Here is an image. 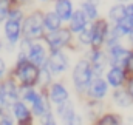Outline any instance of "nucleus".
Listing matches in <instances>:
<instances>
[{
	"instance_id": "nucleus-1",
	"label": "nucleus",
	"mask_w": 133,
	"mask_h": 125,
	"mask_svg": "<svg viewBox=\"0 0 133 125\" xmlns=\"http://www.w3.org/2000/svg\"><path fill=\"white\" fill-rule=\"evenodd\" d=\"M91 74H93V70L90 66V63L85 60H81L74 66V71H73V80H74L76 88L85 90L91 82Z\"/></svg>"
},
{
	"instance_id": "nucleus-2",
	"label": "nucleus",
	"mask_w": 133,
	"mask_h": 125,
	"mask_svg": "<svg viewBox=\"0 0 133 125\" xmlns=\"http://www.w3.org/2000/svg\"><path fill=\"white\" fill-rule=\"evenodd\" d=\"M17 77L20 79V82L26 87H31L33 84H36L37 77H39V71L36 68V65L30 63L28 60L19 62L17 65Z\"/></svg>"
},
{
	"instance_id": "nucleus-3",
	"label": "nucleus",
	"mask_w": 133,
	"mask_h": 125,
	"mask_svg": "<svg viewBox=\"0 0 133 125\" xmlns=\"http://www.w3.org/2000/svg\"><path fill=\"white\" fill-rule=\"evenodd\" d=\"M42 31H43V19L39 12L30 16L25 20L23 32H25L26 39H37V37L42 36Z\"/></svg>"
},
{
	"instance_id": "nucleus-4",
	"label": "nucleus",
	"mask_w": 133,
	"mask_h": 125,
	"mask_svg": "<svg viewBox=\"0 0 133 125\" xmlns=\"http://www.w3.org/2000/svg\"><path fill=\"white\" fill-rule=\"evenodd\" d=\"M48 66H50L51 73L59 74V73L65 71V68L68 66V59L65 57L64 53H61L59 50H56V51H53V54H51V57L48 60Z\"/></svg>"
},
{
	"instance_id": "nucleus-5",
	"label": "nucleus",
	"mask_w": 133,
	"mask_h": 125,
	"mask_svg": "<svg viewBox=\"0 0 133 125\" xmlns=\"http://www.w3.org/2000/svg\"><path fill=\"white\" fill-rule=\"evenodd\" d=\"M59 116L62 117V121L65 122V125H77V122H81V119L76 116L74 110H73V105L68 103V102H62L59 103V110H57Z\"/></svg>"
},
{
	"instance_id": "nucleus-6",
	"label": "nucleus",
	"mask_w": 133,
	"mask_h": 125,
	"mask_svg": "<svg viewBox=\"0 0 133 125\" xmlns=\"http://www.w3.org/2000/svg\"><path fill=\"white\" fill-rule=\"evenodd\" d=\"M68 40H70V32L66 30H56L53 34H50L48 39H46V42H48V45L51 46L53 51L62 48Z\"/></svg>"
},
{
	"instance_id": "nucleus-7",
	"label": "nucleus",
	"mask_w": 133,
	"mask_h": 125,
	"mask_svg": "<svg viewBox=\"0 0 133 125\" xmlns=\"http://www.w3.org/2000/svg\"><path fill=\"white\" fill-rule=\"evenodd\" d=\"M26 59L33 63V65H43L45 63V50L42 48V45H39V43L31 45Z\"/></svg>"
},
{
	"instance_id": "nucleus-8",
	"label": "nucleus",
	"mask_w": 133,
	"mask_h": 125,
	"mask_svg": "<svg viewBox=\"0 0 133 125\" xmlns=\"http://www.w3.org/2000/svg\"><path fill=\"white\" fill-rule=\"evenodd\" d=\"M105 34H107V23L101 20L91 28V43L95 46H99L105 39Z\"/></svg>"
},
{
	"instance_id": "nucleus-9",
	"label": "nucleus",
	"mask_w": 133,
	"mask_h": 125,
	"mask_svg": "<svg viewBox=\"0 0 133 125\" xmlns=\"http://www.w3.org/2000/svg\"><path fill=\"white\" fill-rule=\"evenodd\" d=\"M129 56V51L125 48H122L121 45H111L110 50V57H111V63L115 66H119L122 63H125V59Z\"/></svg>"
},
{
	"instance_id": "nucleus-10",
	"label": "nucleus",
	"mask_w": 133,
	"mask_h": 125,
	"mask_svg": "<svg viewBox=\"0 0 133 125\" xmlns=\"http://www.w3.org/2000/svg\"><path fill=\"white\" fill-rule=\"evenodd\" d=\"M50 99H51V102H54L56 105H59V103L65 102L66 99H68V91L61 84H54L51 87V90H50Z\"/></svg>"
},
{
	"instance_id": "nucleus-11",
	"label": "nucleus",
	"mask_w": 133,
	"mask_h": 125,
	"mask_svg": "<svg viewBox=\"0 0 133 125\" xmlns=\"http://www.w3.org/2000/svg\"><path fill=\"white\" fill-rule=\"evenodd\" d=\"M5 32H6V37L11 43H16L19 40V36H20V25H19V20H8L6 25H5Z\"/></svg>"
},
{
	"instance_id": "nucleus-12",
	"label": "nucleus",
	"mask_w": 133,
	"mask_h": 125,
	"mask_svg": "<svg viewBox=\"0 0 133 125\" xmlns=\"http://www.w3.org/2000/svg\"><path fill=\"white\" fill-rule=\"evenodd\" d=\"M56 14L61 20H68L73 14V6L70 0H57L56 3Z\"/></svg>"
},
{
	"instance_id": "nucleus-13",
	"label": "nucleus",
	"mask_w": 133,
	"mask_h": 125,
	"mask_svg": "<svg viewBox=\"0 0 133 125\" xmlns=\"http://www.w3.org/2000/svg\"><path fill=\"white\" fill-rule=\"evenodd\" d=\"M12 113H14V116L17 117V121H20V124L31 121V119H30V110H28L22 102H17V100H16V102L12 103Z\"/></svg>"
},
{
	"instance_id": "nucleus-14",
	"label": "nucleus",
	"mask_w": 133,
	"mask_h": 125,
	"mask_svg": "<svg viewBox=\"0 0 133 125\" xmlns=\"http://www.w3.org/2000/svg\"><path fill=\"white\" fill-rule=\"evenodd\" d=\"M107 79H108V84L116 88V87H119V85L124 82V71H122L119 66H113V68L108 71Z\"/></svg>"
},
{
	"instance_id": "nucleus-15",
	"label": "nucleus",
	"mask_w": 133,
	"mask_h": 125,
	"mask_svg": "<svg viewBox=\"0 0 133 125\" xmlns=\"http://www.w3.org/2000/svg\"><path fill=\"white\" fill-rule=\"evenodd\" d=\"M71 30L76 32L82 31V30H85V25H87V17H85V14L82 12V11H77V12H74V14H71Z\"/></svg>"
},
{
	"instance_id": "nucleus-16",
	"label": "nucleus",
	"mask_w": 133,
	"mask_h": 125,
	"mask_svg": "<svg viewBox=\"0 0 133 125\" xmlns=\"http://www.w3.org/2000/svg\"><path fill=\"white\" fill-rule=\"evenodd\" d=\"M105 94H107V84L102 79H96L90 87V96H93L95 99H102Z\"/></svg>"
},
{
	"instance_id": "nucleus-17",
	"label": "nucleus",
	"mask_w": 133,
	"mask_h": 125,
	"mask_svg": "<svg viewBox=\"0 0 133 125\" xmlns=\"http://www.w3.org/2000/svg\"><path fill=\"white\" fill-rule=\"evenodd\" d=\"M43 26H45L46 30H50V31L59 30V26H61V19H59V16L54 14V12H48V14L45 16V19H43Z\"/></svg>"
},
{
	"instance_id": "nucleus-18",
	"label": "nucleus",
	"mask_w": 133,
	"mask_h": 125,
	"mask_svg": "<svg viewBox=\"0 0 133 125\" xmlns=\"http://www.w3.org/2000/svg\"><path fill=\"white\" fill-rule=\"evenodd\" d=\"M31 105H33V110L37 116H45V114H48V105H46L45 99L40 97L39 94H37V97L34 99V102Z\"/></svg>"
},
{
	"instance_id": "nucleus-19",
	"label": "nucleus",
	"mask_w": 133,
	"mask_h": 125,
	"mask_svg": "<svg viewBox=\"0 0 133 125\" xmlns=\"http://www.w3.org/2000/svg\"><path fill=\"white\" fill-rule=\"evenodd\" d=\"M104 66H105V56H104V53L96 51L91 56V70H95L96 73H101Z\"/></svg>"
},
{
	"instance_id": "nucleus-20",
	"label": "nucleus",
	"mask_w": 133,
	"mask_h": 125,
	"mask_svg": "<svg viewBox=\"0 0 133 125\" xmlns=\"http://www.w3.org/2000/svg\"><path fill=\"white\" fill-rule=\"evenodd\" d=\"M116 31L119 34H130L133 31V19L130 17H124L118 22V26H116Z\"/></svg>"
},
{
	"instance_id": "nucleus-21",
	"label": "nucleus",
	"mask_w": 133,
	"mask_h": 125,
	"mask_svg": "<svg viewBox=\"0 0 133 125\" xmlns=\"http://www.w3.org/2000/svg\"><path fill=\"white\" fill-rule=\"evenodd\" d=\"M125 17V6L124 5H116V6H111L110 9V19L115 20V22H119L121 19Z\"/></svg>"
},
{
	"instance_id": "nucleus-22",
	"label": "nucleus",
	"mask_w": 133,
	"mask_h": 125,
	"mask_svg": "<svg viewBox=\"0 0 133 125\" xmlns=\"http://www.w3.org/2000/svg\"><path fill=\"white\" fill-rule=\"evenodd\" d=\"M113 97H115V102L121 107H129L132 103V99H130L127 91H116L113 94Z\"/></svg>"
},
{
	"instance_id": "nucleus-23",
	"label": "nucleus",
	"mask_w": 133,
	"mask_h": 125,
	"mask_svg": "<svg viewBox=\"0 0 133 125\" xmlns=\"http://www.w3.org/2000/svg\"><path fill=\"white\" fill-rule=\"evenodd\" d=\"M98 125H121V121H119V117L115 116V114H105V116L99 121Z\"/></svg>"
},
{
	"instance_id": "nucleus-24",
	"label": "nucleus",
	"mask_w": 133,
	"mask_h": 125,
	"mask_svg": "<svg viewBox=\"0 0 133 125\" xmlns=\"http://www.w3.org/2000/svg\"><path fill=\"white\" fill-rule=\"evenodd\" d=\"M82 12H84V14H87V17H88V19H95V17L98 16L96 5H95V3H91V2L84 3V11H82Z\"/></svg>"
},
{
	"instance_id": "nucleus-25",
	"label": "nucleus",
	"mask_w": 133,
	"mask_h": 125,
	"mask_svg": "<svg viewBox=\"0 0 133 125\" xmlns=\"http://www.w3.org/2000/svg\"><path fill=\"white\" fill-rule=\"evenodd\" d=\"M8 16V0H0V22Z\"/></svg>"
},
{
	"instance_id": "nucleus-26",
	"label": "nucleus",
	"mask_w": 133,
	"mask_h": 125,
	"mask_svg": "<svg viewBox=\"0 0 133 125\" xmlns=\"http://www.w3.org/2000/svg\"><path fill=\"white\" fill-rule=\"evenodd\" d=\"M81 32H82L81 37H79L81 42L85 43V45H87V43H91V30H82Z\"/></svg>"
},
{
	"instance_id": "nucleus-27",
	"label": "nucleus",
	"mask_w": 133,
	"mask_h": 125,
	"mask_svg": "<svg viewBox=\"0 0 133 125\" xmlns=\"http://www.w3.org/2000/svg\"><path fill=\"white\" fill-rule=\"evenodd\" d=\"M36 97H37V93H36V91H33L31 88H26V90H25V93H23V99H25L26 102L33 103Z\"/></svg>"
},
{
	"instance_id": "nucleus-28",
	"label": "nucleus",
	"mask_w": 133,
	"mask_h": 125,
	"mask_svg": "<svg viewBox=\"0 0 133 125\" xmlns=\"http://www.w3.org/2000/svg\"><path fill=\"white\" fill-rule=\"evenodd\" d=\"M125 66H127L129 71H132L133 73V51L132 53H129V56H127V59H125Z\"/></svg>"
},
{
	"instance_id": "nucleus-29",
	"label": "nucleus",
	"mask_w": 133,
	"mask_h": 125,
	"mask_svg": "<svg viewBox=\"0 0 133 125\" xmlns=\"http://www.w3.org/2000/svg\"><path fill=\"white\" fill-rule=\"evenodd\" d=\"M20 17H22V12H20V11H12V12L9 14V19H11V20H20Z\"/></svg>"
},
{
	"instance_id": "nucleus-30",
	"label": "nucleus",
	"mask_w": 133,
	"mask_h": 125,
	"mask_svg": "<svg viewBox=\"0 0 133 125\" xmlns=\"http://www.w3.org/2000/svg\"><path fill=\"white\" fill-rule=\"evenodd\" d=\"M125 17L133 19V5H127L125 6Z\"/></svg>"
},
{
	"instance_id": "nucleus-31",
	"label": "nucleus",
	"mask_w": 133,
	"mask_h": 125,
	"mask_svg": "<svg viewBox=\"0 0 133 125\" xmlns=\"http://www.w3.org/2000/svg\"><path fill=\"white\" fill-rule=\"evenodd\" d=\"M43 125H56L54 117H53L51 114H46V121H45V124H43Z\"/></svg>"
},
{
	"instance_id": "nucleus-32",
	"label": "nucleus",
	"mask_w": 133,
	"mask_h": 125,
	"mask_svg": "<svg viewBox=\"0 0 133 125\" xmlns=\"http://www.w3.org/2000/svg\"><path fill=\"white\" fill-rule=\"evenodd\" d=\"M5 70H6V65L3 62V59H0V77L5 74Z\"/></svg>"
},
{
	"instance_id": "nucleus-33",
	"label": "nucleus",
	"mask_w": 133,
	"mask_h": 125,
	"mask_svg": "<svg viewBox=\"0 0 133 125\" xmlns=\"http://www.w3.org/2000/svg\"><path fill=\"white\" fill-rule=\"evenodd\" d=\"M127 93H129V96L133 99V79L129 82V90H127Z\"/></svg>"
},
{
	"instance_id": "nucleus-34",
	"label": "nucleus",
	"mask_w": 133,
	"mask_h": 125,
	"mask_svg": "<svg viewBox=\"0 0 133 125\" xmlns=\"http://www.w3.org/2000/svg\"><path fill=\"white\" fill-rule=\"evenodd\" d=\"M0 125H14L11 122V119H8V117H3L2 121H0Z\"/></svg>"
}]
</instances>
